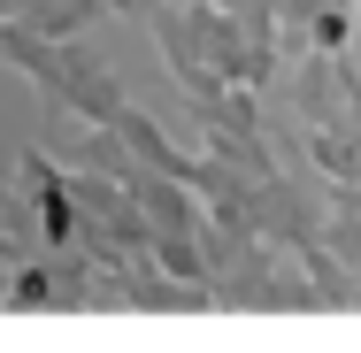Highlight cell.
<instances>
[{
  "label": "cell",
  "instance_id": "obj_1",
  "mask_svg": "<svg viewBox=\"0 0 361 353\" xmlns=\"http://www.w3.org/2000/svg\"><path fill=\"white\" fill-rule=\"evenodd\" d=\"M8 54H16L31 77H47L62 100H77L85 116H100V123H108V116H123V85L100 70L92 54H70V47H39L31 31H8Z\"/></svg>",
  "mask_w": 361,
  "mask_h": 353
},
{
  "label": "cell",
  "instance_id": "obj_2",
  "mask_svg": "<svg viewBox=\"0 0 361 353\" xmlns=\"http://www.w3.org/2000/svg\"><path fill=\"white\" fill-rule=\"evenodd\" d=\"M292 108L307 131H354V85L338 54H292Z\"/></svg>",
  "mask_w": 361,
  "mask_h": 353
},
{
  "label": "cell",
  "instance_id": "obj_3",
  "mask_svg": "<svg viewBox=\"0 0 361 353\" xmlns=\"http://www.w3.org/2000/svg\"><path fill=\"white\" fill-rule=\"evenodd\" d=\"M116 139L131 146V154H139V169H169V177H185V154H177V146L161 139V131H154V116L123 108V116H116Z\"/></svg>",
  "mask_w": 361,
  "mask_h": 353
},
{
  "label": "cell",
  "instance_id": "obj_4",
  "mask_svg": "<svg viewBox=\"0 0 361 353\" xmlns=\"http://www.w3.org/2000/svg\"><path fill=\"white\" fill-rule=\"evenodd\" d=\"M216 8L238 23V31H246V39H262V47H285V39H277V8H269V0H216Z\"/></svg>",
  "mask_w": 361,
  "mask_h": 353
},
{
  "label": "cell",
  "instance_id": "obj_5",
  "mask_svg": "<svg viewBox=\"0 0 361 353\" xmlns=\"http://www.w3.org/2000/svg\"><path fill=\"white\" fill-rule=\"evenodd\" d=\"M108 8H146V16H154V8H161V0H108Z\"/></svg>",
  "mask_w": 361,
  "mask_h": 353
}]
</instances>
